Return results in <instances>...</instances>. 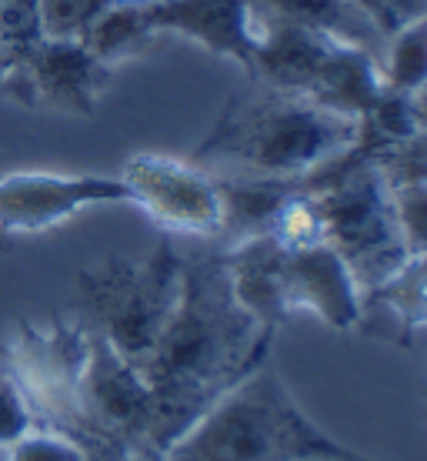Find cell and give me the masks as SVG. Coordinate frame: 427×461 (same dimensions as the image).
Segmentation results:
<instances>
[{
    "mask_svg": "<svg viewBox=\"0 0 427 461\" xmlns=\"http://www.w3.org/2000/svg\"><path fill=\"white\" fill-rule=\"evenodd\" d=\"M271 338L234 294L224 254L184 258L177 304L140 365L154 394L150 451L161 455L197 415L261 365Z\"/></svg>",
    "mask_w": 427,
    "mask_h": 461,
    "instance_id": "obj_1",
    "label": "cell"
},
{
    "mask_svg": "<svg viewBox=\"0 0 427 461\" xmlns=\"http://www.w3.org/2000/svg\"><path fill=\"white\" fill-rule=\"evenodd\" d=\"M120 181L128 187L130 204L147 211L161 228L197 238H214L224 230L227 208L220 181L197 164L164 154H134L124 164Z\"/></svg>",
    "mask_w": 427,
    "mask_h": 461,
    "instance_id": "obj_6",
    "label": "cell"
},
{
    "mask_svg": "<svg viewBox=\"0 0 427 461\" xmlns=\"http://www.w3.org/2000/svg\"><path fill=\"white\" fill-rule=\"evenodd\" d=\"M77 411H81V428L91 431L93 438L150 448L154 394L147 378L138 365L117 355L97 331L87 335V357L77 378Z\"/></svg>",
    "mask_w": 427,
    "mask_h": 461,
    "instance_id": "obj_7",
    "label": "cell"
},
{
    "mask_svg": "<svg viewBox=\"0 0 427 461\" xmlns=\"http://www.w3.org/2000/svg\"><path fill=\"white\" fill-rule=\"evenodd\" d=\"M364 301H374L397 318L405 331H417L427 324V251L411 254L387 281L364 291Z\"/></svg>",
    "mask_w": 427,
    "mask_h": 461,
    "instance_id": "obj_16",
    "label": "cell"
},
{
    "mask_svg": "<svg viewBox=\"0 0 427 461\" xmlns=\"http://www.w3.org/2000/svg\"><path fill=\"white\" fill-rule=\"evenodd\" d=\"M247 0H154L144 7L154 34H181L218 58L237 60L251 74V44L244 34Z\"/></svg>",
    "mask_w": 427,
    "mask_h": 461,
    "instance_id": "obj_11",
    "label": "cell"
},
{
    "mask_svg": "<svg viewBox=\"0 0 427 461\" xmlns=\"http://www.w3.org/2000/svg\"><path fill=\"white\" fill-rule=\"evenodd\" d=\"M271 4L280 7L284 14H290V17H298L300 23L314 27V31L341 41V44L360 47L374 58H381L387 37L351 0H271Z\"/></svg>",
    "mask_w": 427,
    "mask_h": 461,
    "instance_id": "obj_12",
    "label": "cell"
},
{
    "mask_svg": "<svg viewBox=\"0 0 427 461\" xmlns=\"http://www.w3.org/2000/svg\"><path fill=\"white\" fill-rule=\"evenodd\" d=\"M384 91L391 94H414L427 84V14L417 21L405 23L384 41V50L378 58Z\"/></svg>",
    "mask_w": 427,
    "mask_h": 461,
    "instance_id": "obj_14",
    "label": "cell"
},
{
    "mask_svg": "<svg viewBox=\"0 0 427 461\" xmlns=\"http://www.w3.org/2000/svg\"><path fill=\"white\" fill-rule=\"evenodd\" d=\"M130 201L120 177L21 171L0 177V230L37 234L93 204Z\"/></svg>",
    "mask_w": 427,
    "mask_h": 461,
    "instance_id": "obj_9",
    "label": "cell"
},
{
    "mask_svg": "<svg viewBox=\"0 0 427 461\" xmlns=\"http://www.w3.org/2000/svg\"><path fill=\"white\" fill-rule=\"evenodd\" d=\"M351 458L354 448L331 438L304 415L271 361H261L220 394L161 451V461H304Z\"/></svg>",
    "mask_w": 427,
    "mask_h": 461,
    "instance_id": "obj_2",
    "label": "cell"
},
{
    "mask_svg": "<svg viewBox=\"0 0 427 461\" xmlns=\"http://www.w3.org/2000/svg\"><path fill=\"white\" fill-rule=\"evenodd\" d=\"M351 4L360 14H368L384 37H391L405 23L417 21V17L427 14V0H351Z\"/></svg>",
    "mask_w": 427,
    "mask_h": 461,
    "instance_id": "obj_21",
    "label": "cell"
},
{
    "mask_svg": "<svg viewBox=\"0 0 427 461\" xmlns=\"http://www.w3.org/2000/svg\"><path fill=\"white\" fill-rule=\"evenodd\" d=\"M394 214L405 238L407 254L427 251V191L417 185H391Z\"/></svg>",
    "mask_w": 427,
    "mask_h": 461,
    "instance_id": "obj_19",
    "label": "cell"
},
{
    "mask_svg": "<svg viewBox=\"0 0 427 461\" xmlns=\"http://www.w3.org/2000/svg\"><path fill=\"white\" fill-rule=\"evenodd\" d=\"M280 308L314 312L334 331H354L364 321V291L344 265V258L331 248L280 254Z\"/></svg>",
    "mask_w": 427,
    "mask_h": 461,
    "instance_id": "obj_10",
    "label": "cell"
},
{
    "mask_svg": "<svg viewBox=\"0 0 427 461\" xmlns=\"http://www.w3.org/2000/svg\"><path fill=\"white\" fill-rule=\"evenodd\" d=\"M111 11V0H34L37 27L47 41H84Z\"/></svg>",
    "mask_w": 427,
    "mask_h": 461,
    "instance_id": "obj_17",
    "label": "cell"
},
{
    "mask_svg": "<svg viewBox=\"0 0 427 461\" xmlns=\"http://www.w3.org/2000/svg\"><path fill=\"white\" fill-rule=\"evenodd\" d=\"M114 68L97 60L81 41H40L31 50V58L13 70L0 91L13 101L34 107L47 104L64 114L93 117L97 101L111 84Z\"/></svg>",
    "mask_w": 427,
    "mask_h": 461,
    "instance_id": "obj_8",
    "label": "cell"
},
{
    "mask_svg": "<svg viewBox=\"0 0 427 461\" xmlns=\"http://www.w3.org/2000/svg\"><path fill=\"white\" fill-rule=\"evenodd\" d=\"M7 461H87V445L67 431H27L7 448Z\"/></svg>",
    "mask_w": 427,
    "mask_h": 461,
    "instance_id": "obj_18",
    "label": "cell"
},
{
    "mask_svg": "<svg viewBox=\"0 0 427 461\" xmlns=\"http://www.w3.org/2000/svg\"><path fill=\"white\" fill-rule=\"evenodd\" d=\"M304 461H351V458H304ZM360 461H368V458H360Z\"/></svg>",
    "mask_w": 427,
    "mask_h": 461,
    "instance_id": "obj_24",
    "label": "cell"
},
{
    "mask_svg": "<svg viewBox=\"0 0 427 461\" xmlns=\"http://www.w3.org/2000/svg\"><path fill=\"white\" fill-rule=\"evenodd\" d=\"M424 398H427V384H424Z\"/></svg>",
    "mask_w": 427,
    "mask_h": 461,
    "instance_id": "obj_25",
    "label": "cell"
},
{
    "mask_svg": "<svg viewBox=\"0 0 427 461\" xmlns=\"http://www.w3.org/2000/svg\"><path fill=\"white\" fill-rule=\"evenodd\" d=\"M101 451L87 448V461H147V448H138V445H124V441H111L101 438Z\"/></svg>",
    "mask_w": 427,
    "mask_h": 461,
    "instance_id": "obj_22",
    "label": "cell"
},
{
    "mask_svg": "<svg viewBox=\"0 0 427 461\" xmlns=\"http://www.w3.org/2000/svg\"><path fill=\"white\" fill-rule=\"evenodd\" d=\"M184 258L171 244H157L147 258H114L81 275V301L91 331L104 338L130 365H144L181 294Z\"/></svg>",
    "mask_w": 427,
    "mask_h": 461,
    "instance_id": "obj_5",
    "label": "cell"
},
{
    "mask_svg": "<svg viewBox=\"0 0 427 461\" xmlns=\"http://www.w3.org/2000/svg\"><path fill=\"white\" fill-rule=\"evenodd\" d=\"M407 101H411V117H414L417 134H424L427 138V84L421 87V91L407 94Z\"/></svg>",
    "mask_w": 427,
    "mask_h": 461,
    "instance_id": "obj_23",
    "label": "cell"
},
{
    "mask_svg": "<svg viewBox=\"0 0 427 461\" xmlns=\"http://www.w3.org/2000/svg\"><path fill=\"white\" fill-rule=\"evenodd\" d=\"M37 428V415L21 384L13 381L11 371L0 375V448H11L13 441H21L27 431Z\"/></svg>",
    "mask_w": 427,
    "mask_h": 461,
    "instance_id": "obj_20",
    "label": "cell"
},
{
    "mask_svg": "<svg viewBox=\"0 0 427 461\" xmlns=\"http://www.w3.org/2000/svg\"><path fill=\"white\" fill-rule=\"evenodd\" d=\"M358 117L271 91L231 104L197 148V161L241 167L257 181H304L360 144Z\"/></svg>",
    "mask_w": 427,
    "mask_h": 461,
    "instance_id": "obj_3",
    "label": "cell"
},
{
    "mask_svg": "<svg viewBox=\"0 0 427 461\" xmlns=\"http://www.w3.org/2000/svg\"><path fill=\"white\" fill-rule=\"evenodd\" d=\"M154 31L147 23L144 7H111V11L93 23L81 44L91 50L97 60L114 68L117 60H128L134 54H144L154 41Z\"/></svg>",
    "mask_w": 427,
    "mask_h": 461,
    "instance_id": "obj_15",
    "label": "cell"
},
{
    "mask_svg": "<svg viewBox=\"0 0 427 461\" xmlns=\"http://www.w3.org/2000/svg\"><path fill=\"white\" fill-rule=\"evenodd\" d=\"M284 251H311L327 244V221L311 187H284L267 214L264 230Z\"/></svg>",
    "mask_w": 427,
    "mask_h": 461,
    "instance_id": "obj_13",
    "label": "cell"
},
{
    "mask_svg": "<svg viewBox=\"0 0 427 461\" xmlns=\"http://www.w3.org/2000/svg\"><path fill=\"white\" fill-rule=\"evenodd\" d=\"M354 150L321 167V187H311L321 201L327 221V244L334 248L360 291L378 288L381 281L405 265L407 248L394 214V194L378 167L374 150H360L358 161L347 164Z\"/></svg>",
    "mask_w": 427,
    "mask_h": 461,
    "instance_id": "obj_4",
    "label": "cell"
}]
</instances>
